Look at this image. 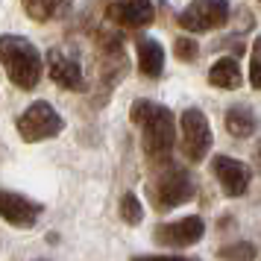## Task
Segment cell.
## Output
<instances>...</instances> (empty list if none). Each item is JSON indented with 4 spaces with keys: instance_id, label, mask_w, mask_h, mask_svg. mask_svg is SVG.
Segmentation results:
<instances>
[{
    "instance_id": "obj_11",
    "label": "cell",
    "mask_w": 261,
    "mask_h": 261,
    "mask_svg": "<svg viewBox=\"0 0 261 261\" xmlns=\"http://www.w3.org/2000/svg\"><path fill=\"white\" fill-rule=\"evenodd\" d=\"M47 73H50V80L59 88H65V91H83L85 88V76H83V68H80L76 56H71L68 50H62V47H53L47 53Z\"/></svg>"
},
{
    "instance_id": "obj_7",
    "label": "cell",
    "mask_w": 261,
    "mask_h": 261,
    "mask_svg": "<svg viewBox=\"0 0 261 261\" xmlns=\"http://www.w3.org/2000/svg\"><path fill=\"white\" fill-rule=\"evenodd\" d=\"M202 235H205V223H202V217H197V214L179 217V220H170V223H159L153 229L155 244L159 247H173V249L194 247V244L202 241Z\"/></svg>"
},
{
    "instance_id": "obj_20",
    "label": "cell",
    "mask_w": 261,
    "mask_h": 261,
    "mask_svg": "<svg viewBox=\"0 0 261 261\" xmlns=\"http://www.w3.org/2000/svg\"><path fill=\"white\" fill-rule=\"evenodd\" d=\"M132 261H197L188 255H135Z\"/></svg>"
},
{
    "instance_id": "obj_12",
    "label": "cell",
    "mask_w": 261,
    "mask_h": 261,
    "mask_svg": "<svg viewBox=\"0 0 261 261\" xmlns=\"http://www.w3.org/2000/svg\"><path fill=\"white\" fill-rule=\"evenodd\" d=\"M138 68H141L144 76L150 80H159L162 71H165V47L155 41V38H138Z\"/></svg>"
},
{
    "instance_id": "obj_2",
    "label": "cell",
    "mask_w": 261,
    "mask_h": 261,
    "mask_svg": "<svg viewBox=\"0 0 261 261\" xmlns=\"http://www.w3.org/2000/svg\"><path fill=\"white\" fill-rule=\"evenodd\" d=\"M194 194H197V182L191 176L188 167L182 165H165L155 167L153 179L147 182V197H150V205H153L155 212H173L179 205H185V202L194 200Z\"/></svg>"
},
{
    "instance_id": "obj_4",
    "label": "cell",
    "mask_w": 261,
    "mask_h": 261,
    "mask_svg": "<svg viewBox=\"0 0 261 261\" xmlns=\"http://www.w3.org/2000/svg\"><path fill=\"white\" fill-rule=\"evenodd\" d=\"M15 126H18V135H21L27 144H36V141L56 138V135L65 129V120H62V115L50 106V103L38 100V103H33L30 109H24V112L18 115Z\"/></svg>"
},
{
    "instance_id": "obj_18",
    "label": "cell",
    "mask_w": 261,
    "mask_h": 261,
    "mask_svg": "<svg viewBox=\"0 0 261 261\" xmlns=\"http://www.w3.org/2000/svg\"><path fill=\"white\" fill-rule=\"evenodd\" d=\"M173 53H176V59L179 62H194L197 56H200V47H197V41L194 38H176L173 41Z\"/></svg>"
},
{
    "instance_id": "obj_14",
    "label": "cell",
    "mask_w": 261,
    "mask_h": 261,
    "mask_svg": "<svg viewBox=\"0 0 261 261\" xmlns=\"http://www.w3.org/2000/svg\"><path fill=\"white\" fill-rule=\"evenodd\" d=\"M223 123H226V132H229L232 138H249V135L255 132V126H258L255 112L249 106H232L226 112Z\"/></svg>"
},
{
    "instance_id": "obj_8",
    "label": "cell",
    "mask_w": 261,
    "mask_h": 261,
    "mask_svg": "<svg viewBox=\"0 0 261 261\" xmlns=\"http://www.w3.org/2000/svg\"><path fill=\"white\" fill-rule=\"evenodd\" d=\"M103 15L109 24L123 27V30H141L150 27L155 18L153 0H106L103 3Z\"/></svg>"
},
{
    "instance_id": "obj_9",
    "label": "cell",
    "mask_w": 261,
    "mask_h": 261,
    "mask_svg": "<svg viewBox=\"0 0 261 261\" xmlns=\"http://www.w3.org/2000/svg\"><path fill=\"white\" fill-rule=\"evenodd\" d=\"M44 212V205L36 200H30L18 191H3L0 188V220H6L15 229H33L38 223V217Z\"/></svg>"
},
{
    "instance_id": "obj_17",
    "label": "cell",
    "mask_w": 261,
    "mask_h": 261,
    "mask_svg": "<svg viewBox=\"0 0 261 261\" xmlns=\"http://www.w3.org/2000/svg\"><path fill=\"white\" fill-rule=\"evenodd\" d=\"M118 212H120V220L126 226H138L144 220V205H141V200L135 197V194H123L120 197V205H118Z\"/></svg>"
},
{
    "instance_id": "obj_19",
    "label": "cell",
    "mask_w": 261,
    "mask_h": 261,
    "mask_svg": "<svg viewBox=\"0 0 261 261\" xmlns=\"http://www.w3.org/2000/svg\"><path fill=\"white\" fill-rule=\"evenodd\" d=\"M249 85L258 88V41L252 44V56H249Z\"/></svg>"
},
{
    "instance_id": "obj_10",
    "label": "cell",
    "mask_w": 261,
    "mask_h": 261,
    "mask_svg": "<svg viewBox=\"0 0 261 261\" xmlns=\"http://www.w3.org/2000/svg\"><path fill=\"white\" fill-rule=\"evenodd\" d=\"M212 173L214 179L220 182V188H223L226 197H244L249 188V167L244 162H238L232 155H214L212 159Z\"/></svg>"
},
{
    "instance_id": "obj_13",
    "label": "cell",
    "mask_w": 261,
    "mask_h": 261,
    "mask_svg": "<svg viewBox=\"0 0 261 261\" xmlns=\"http://www.w3.org/2000/svg\"><path fill=\"white\" fill-rule=\"evenodd\" d=\"M208 83L214 85V88H226V91H232V88H241V83H244V73H241V65H238L235 59H217L208 68Z\"/></svg>"
},
{
    "instance_id": "obj_1",
    "label": "cell",
    "mask_w": 261,
    "mask_h": 261,
    "mask_svg": "<svg viewBox=\"0 0 261 261\" xmlns=\"http://www.w3.org/2000/svg\"><path fill=\"white\" fill-rule=\"evenodd\" d=\"M129 118L141 129V144H144L147 159L155 167L170 162V155H173V138H176L173 112L167 106H162V103H153V100H135L129 109Z\"/></svg>"
},
{
    "instance_id": "obj_16",
    "label": "cell",
    "mask_w": 261,
    "mask_h": 261,
    "mask_svg": "<svg viewBox=\"0 0 261 261\" xmlns=\"http://www.w3.org/2000/svg\"><path fill=\"white\" fill-rule=\"evenodd\" d=\"M217 258L220 261H255L258 258V249L249 241H232V244L217 249Z\"/></svg>"
},
{
    "instance_id": "obj_5",
    "label": "cell",
    "mask_w": 261,
    "mask_h": 261,
    "mask_svg": "<svg viewBox=\"0 0 261 261\" xmlns=\"http://www.w3.org/2000/svg\"><path fill=\"white\" fill-rule=\"evenodd\" d=\"M182 153L188 162H202L208 150H212V126H208V118L202 115L200 109H185L182 112Z\"/></svg>"
},
{
    "instance_id": "obj_3",
    "label": "cell",
    "mask_w": 261,
    "mask_h": 261,
    "mask_svg": "<svg viewBox=\"0 0 261 261\" xmlns=\"http://www.w3.org/2000/svg\"><path fill=\"white\" fill-rule=\"evenodd\" d=\"M0 65L18 88H36L41 80V53L24 36H0Z\"/></svg>"
},
{
    "instance_id": "obj_15",
    "label": "cell",
    "mask_w": 261,
    "mask_h": 261,
    "mask_svg": "<svg viewBox=\"0 0 261 261\" xmlns=\"http://www.w3.org/2000/svg\"><path fill=\"white\" fill-rule=\"evenodd\" d=\"M21 6H24V12L33 18V21H53V18H59V15L68 12V6H71V0H21Z\"/></svg>"
},
{
    "instance_id": "obj_6",
    "label": "cell",
    "mask_w": 261,
    "mask_h": 261,
    "mask_svg": "<svg viewBox=\"0 0 261 261\" xmlns=\"http://www.w3.org/2000/svg\"><path fill=\"white\" fill-rule=\"evenodd\" d=\"M229 21V3L226 0H194L179 12V27L188 33H208Z\"/></svg>"
}]
</instances>
